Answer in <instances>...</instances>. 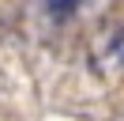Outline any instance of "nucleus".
Masks as SVG:
<instances>
[{"label":"nucleus","mask_w":124,"mask_h":121,"mask_svg":"<svg viewBox=\"0 0 124 121\" xmlns=\"http://www.w3.org/2000/svg\"><path fill=\"white\" fill-rule=\"evenodd\" d=\"M79 4H83V0H45V11L53 15V19H68V15L79 11Z\"/></svg>","instance_id":"obj_1"}]
</instances>
